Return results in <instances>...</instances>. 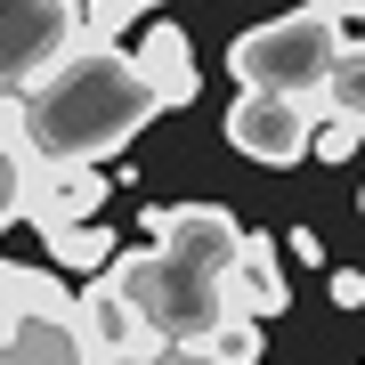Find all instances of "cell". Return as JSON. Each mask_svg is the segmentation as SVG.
Listing matches in <instances>:
<instances>
[{
	"label": "cell",
	"instance_id": "obj_3",
	"mask_svg": "<svg viewBox=\"0 0 365 365\" xmlns=\"http://www.w3.org/2000/svg\"><path fill=\"white\" fill-rule=\"evenodd\" d=\"M333 49H341V25L309 0V9H292V16H268V25L235 33L227 73L244 81V90H260V98H300V106H317Z\"/></svg>",
	"mask_w": 365,
	"mask_h": 365
},
{
	"label": "cell",
	"instance_id": "obj_18",
	"mask_svg": "<svg viewBox=\"0 0 365 365\" xmlns=\"http://www.w3.org/2000/svg\"><path fill=\"white\" fill-rule=\"evenodd\" d=\"M276 252H292L300 268H317V260H325V244H317V227H292V235H284V244H276Z\"/></svg>",
	"mask_w": 365,
	"mask_h": 365
},
{
	"label": "cell",
	"instance_id": "obj_1",
	"mask_svg": "<svg viewBox=\"0 0 365 365\" xmlns=\"http://www.w3.org/2000/svg\"><path fill=\"white\" fill-rule=\"evenodd\" d=\"M163 106L138 81L130 49H106V41H73V57L57 73H41L25 98H16V138H25V163H106L122 155Z\"/></svg>",
	"mask_w": 365,
	"mask_h": 365
},
{
	"label": "cell",
	"instance_id": "obj_21",
	"mask_svg": "<svg viewBox=\"0 0 365 365\" xmlns=\"http://www.w3.org/2000/svg\"><path fill=\"white\" fill-rule=\"evenodd\" d=\"M357 211H365V195H357Z\"/></svg>",
	"mask_w": 365,
	"mask_h": 365
},
{
	"label": "cell",
	"instance_id": "obj_11",
	"mask_svg": "<svg viewBox=\"0 0 365 365\" xmlns=\"http://www.w3.org/2000/svg\"><path fill=\"white\" fill-rule=\"evenodd\" d=\"M325 122H349V130H365V41H341L333 66H325Z\"/></svg>",
	"mask_w": 365,
	"mask_h": 365
},
{
	"label": "cell",
	"instance_id": "obj_2",
	"mask_svg": "<svg viewBox=\"0 0 365 365\" xmlns=\"http://www.w3.org/2000/svg\"><path fill=\"white\" fill-rule=\"evenodd\" d=\"M106 284L122 292V309L138 317V333L155 341V349H203V341L227 325L220 276L170 260V252H114Z\"/></svg>",
	"mask_w": 365,
	"mask_h": 365
},
{
	"label": "cell",
	"instance_id": "obj_19",
	"mask_svg": "<svg viewBox=\"0 0 365 365\" xmlns=\"http://www.w3.org/2000/svg\"><path fill=\"white\" fill-rule=\"evenodd\" d=\"M317 9H325L333 25H349V16H365V0H317Z\"/></svg>",
	"mask_w": 365,
	"mask_h": 365
},
{
	"label": "cell",
	"instance_id": "obj_20",
	"mask_svg": "<svg viewBox=\"0 0 365 365\" xmlns=\"http://www.w3.org/2000/svg\"><path fill=\"white\" fill-rule=\"evenodd\" d=\"M122 9H130V16H146V9H155V0H122Z\"/></svg>",
	"mask_w": 365,
	"mask_h": 365
},
{
	"label": "cell",
	"instance_id": "obj_6",
	"mask_svg": "<svg viewBox=\"0 0 365 365\" xmlns=\"http://www.w3.org/2000/svg\"><path fill=\"white\" fill-rule=\"evenodd\" d=\"M146 235H155V252H170V260H187L203 276H227L235 244H244V227H235L220 203H170V211L155 203L146 211Z\"/></svg>",
	"mask_w": 365,
	"mask_h": 365
},
{
	"label": "cell",
	"instance_id": "obj_8",
	"mask_svg": "<svg viewBox=\"0 0 365 365\" xmlns=\"http://www.w3.org/2000/svg\"><path fill=\"white\" fill-rule=\"evenodd\" d=\"M220 300H227V317H284L292 309V284H284V252H276V235H252L244 227V244H235V260L220 276Z\"/></svg>",
	"mask_w": 365,
	"mask_h": 365
},
{
	"label": "cell",
	"instance_id": "obj_5",
	"mask_svg": "<svg viewBox=\"0 0 365 365\" xmlns=\"http://www.w3.org/2000/svg\"><path fill=\"white\" fill-rule=\"evenodd\" d=\"M309 138H317V106H300V98H260V90H244L227 106V146L235 155H252V163H268V170H284L309 155Z\"/></svg>",
	"mask_w": 365,
	"mask_h": 365
},
{
	"label": "cell",
	"instance_id": "obj_7",
	"mask_svg": "<svg viewBox=\"0 0 365 365\" xmlns=\"http://www.w3.org/2000/svg\"><path fill=\"white\" fill-rule=\"evenodd\" d=\"M98 203H106V170H90V163H33V170H25V203H16V220H33L41 235H49V227L98 220Z\"/></svg>",
	"mask_w": 365,
	"mask_h": 365
},
{
	"label": "cell",
	"instance_id": "obj_9",
	"mask_svg": "<svg viewBox=\"0 0 365 365\" xmlns=\"http://www.w3.org/2000/svg\"><path fill=\"white\" fill-rule=\"evenodd\" d=\"M130 66H138L146 90H155V106H195V90H203V66H195V49H187V33L170 25V16L146 25V41L130 49Z\"/></svg>",
	"mask_w": 365,
	"mask_h": 365
},
{
	"label": "cell",
	"instance_id": "obj_14",
	"mask_svg": "<svg viewBox=\"0 0 365 365\" xmlns=\"http://www.w3.org/2000/svg\"><path fill=\"white\" fill-rule=\"evenodd\" d=\"M203 357L211 365H260V325H252V317H227V325L203 341Z\"/></svg>",
	"mask_w": 365,
	"mask_h": 365
},
{
	"label": "cell",
	"instance_id": "obj_16",
	"mask_svg": "<svg viewBox=\"0 0 365 365\" xmlns=\"http://www.w3.org/2000/svg\"><path fill=\"white\" fill-rule=\"evenodd\" d=\"M114 365H211V357H203V349H155V341H146V349L114 357Z\"/></svg>",
	"mask_w": 365,
	"mask_h": 365
},
{
	"label": "cell",
	"instance_id": "obj_15",
	"mask_svg": "<svg viewBox=\"0 0 365 365\" xmlns=\"http://www.w3.org/2000/svg\"><path fill=\"white\" fill-rule=\"evenodd\" d=\"M357 138H365V130H349V122H325V130L309 138V155H317V163H349V155H357Z\"/></svg>",
	"mask_w": 365,
	"mask_h": 365
},
{
	"label": "cell",
	"instance_id": "obj_10",
	"mask_svg": "<svg viewBox=\"0 0 365 365\" xmlns=\"http://www.w3.org/2000/svg\"><path fill=\"white\" fill-rule=\"evenodd\" d=\"M73 333H81V349H90V365H114V357H130V349H146V333H138V317L122 309V292L98 284L73 300Z\"/></svg>",
	"mask_w": 365,
	"mask_h": 365
},
{
	"label": "cell",
	"instance_id": "obj_13",
	"mask_svg": "<svg viewBox=\"0 0 365 365\" xmlns=\"http://www.w3.org/2000/svg\"><path fill=\"white\" fill-rule=\"evenodd\" d=\"M49 252H57L66 268H90V276H106L122 244H114V227H90V220H81V227H49Z\"/></svg>",
	"mask_w": 365,
	"mask_h": 365
},
{
	"label": "cell",
	"instance_id": "obj_4",
	"mask_svg": "<svg viewBox=\"0 0 365 365\" xmlns=\"http://www.w3.org/2000/svg\"><path fill=\"white\" fill-rule=\"evenodd\" d=\"M81 41L73 0H0V98H25L41 73H57Z\"/></svg>",
	"mask_w": 365,
	"mask_h": 365
},
{
	"label": "cell",
	"instance_id": "obj_12",
	"mask_svg": "<svg viewBox=\"0 0 365 365\" xmlns=\"http://www.w3.org/2000/svg\"><path fill=\"white\" fill-rule=\"evenodd\" d=\"M25 138H16V98H0V235L16 227V203H25Z\"/></svg>",
	"mask_w": 365,
	"mask_h": 365
},
{
	"label": "cell",
	"instance_id": "obj_17",
	"mask_svg": "<svg viewBox=\"0 0 365 365\" xmlns=\"http://www.w3.org/2000/svg\"><path fill=\"white\" fill-rule=\"evenodd\" d=\"M333 309H365V268H333Z\"/></svg>",
	"mask_w": 365,
	"mask_h": 365
}]
</instances>
